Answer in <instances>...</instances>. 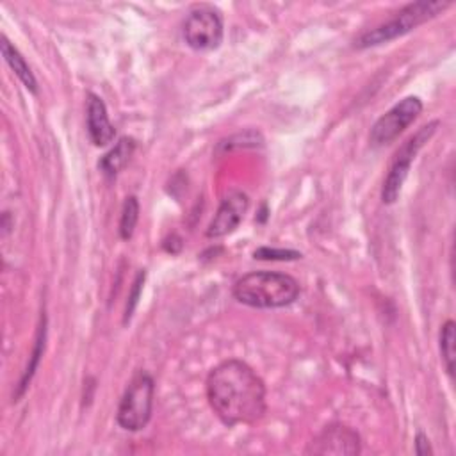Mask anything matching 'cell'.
Instances as JSON below:
<instances>
[{
    "mask_svg": "<svg viewBox=\"0 0 456 456\" xmlns=\"http://www.w3.org/2000/svg\"><path fill=\"white\" fill-rule=\"evenodd\" d=\"M86 123H87V135L94 146H107L109 142H112L116 130L109 119L103 100L94 93L87 94Z\"/></svg>",
    "mask_w": 456,
    "mask_h": 456,
    "instance_id": "obj_10",
    "label": "cell"
},
{
    "mask_svg": "<svg viewBox=\"0 0 456 456\" xmlns=\"http://www.w3.org/2000/svg\"><path fill=\"white\" fill-rule=\"evenodd\" d=\"M45 342H46V319H45V315H43V317H41L39 330H37L34 351H32V354H30V362H28V365H27L23 376H21V381H20V385H18V390H16V394H14V401H18V399L23 395V392L27 390V387H28V383H30V379H32V376H34V372H36V369H37V365H39V360H41V356H43Z\"/></svg>",
    "mask_w": 456,
    "mask_h": 456,
    "instance_id": "obj_13",
    "label": "cell"
},
{
    "mask_svg": "<svg viewBox=\"0 0 456 456\" xmlns=\"http://www.w3.org/2000/svg\"><path fill=\"white\" fill-rule=\"evenodd\" d=\"M233 297L251 308H281L299 296V283L290 274L255 271L239 278L233 285Z\"/></svg>",
    "mask_w": 456,
    "mask_h": 456,
    "instance_id": "obj_2",
    "label": "cell"
},
{
    "mask_svg": "<svg viewBox=\"0 0 456 456\" xmlns=\"http://www.w3.org/2000/svg\"><path fill=\"white\" fill-rule=\"evenodd\" d=\"M0 48H2V55L5 59V62L9 64V68L16 73V77L23 82V86L30 91V93H37V80L30 69V66L27 64L25 57L20 53V50L11 45V41L2 36V43H0Z\"/></svg>",
    "mask_w": 456,
    "mask_h": 456,
    "instance_id": "obj_12",
    "label": "cell"
},
{
    "mask_svg": "<svg viewBox=\"0 0 456 456\" xmlns=\"http://www.w3.org/2000/svg\"><path fill=\"white\" fill-rule=\"evenodd\" d=\"M182 34L192 50H216L223 41V18L210 5H196L189 11Z\"/></svg>",
    "mask_w": 456,
    "mask_h": 456,
    "instance_id": "obj_6",
    "label": "cell"
},
{
    "mask_svg": "<svg viewBox=\"0 0 456 456\" xmlns=\"http://www.w3.org/2000/svg\"><path fill=\"white\" fill-rule=\"evenodd\" d=\"M415 452L419 456H428V454H433L431 451V445H429V440L424 433H417L415 436Z\"/></svg>",
    "mask_w": 456,
    "mask_h": 456,
    "instance_id": "obj_19",
    "label": "cell"
},
{
    "mask_svg": "<svg viewBox=\"0 0 456 456\" xmlns=\"http://www.w3.org/2000/svg\"><path fill=\"white\" fill-rule=\"evenodd\" d=\"M422 112V102L417 96H406L395 103L390 110L376 119L370 128V142L374 146H383L392 142L399 134H403Z\"/></svg>",
    "mask_w": 456,
    "mask_h": 456,
    "instance_id": "obj_7",
    "label": "cell"
},
{
    "mask_svg": "<svg viewBox=\"0 0 456 456\" xmlns=\"http://www.w3.org/2000/svg\"><path fill=\"white\" fill-rule=\"evenodd\" d=\"M153 395H155L153 378L146 370H139L128 383L119 401V406L116 411L118 424L126 431L142 429L151 417Z\"/></svg>",
    "mask_w": 456,
    "mask_h": 456,
    "instance_id": "obj_4",
    "label": "cell"
},
{
    "mask_svg": "<svg viewBox=\"0 0 456 456\" xmlns=\"http://www.w3.org/2000/svg\"><path fill=\"white\" fill-rule=\"evenodd\" d=\"M258 260H297L301 258L299 251L294 249H276V248H258L253 253Z\"/></svg>",
    "mask_w": 456,
    "mask_h": 456,
    "instance_id": "obj_17",
    "label": "cell"
},
{
    "mask_svg": "<svg viewBox=\"0 0 456 456\" xmlns=\"http://www.w3.org/2000/svg\"><path fill=\"white\" fill-rule=\"evenodd\" d=\"M449 5H451V2H442V0L411 2V4L404 5L399 12H395V16L390 18L388 21L363 32L354 41V46L356 48H369V46H376V45H383V43H388L392 39H397V37L408 34L410 30L417 28L419 25L426 23L428 20L438 16Z\"/></svg>",
    "mask_w": 456,
    "mask_h": 456,
    "instance_id": "obj_3",
    "label": "cell"
},
{
    "mask_svg": "<svg viewBox=\"0 0 456 456\" xmlns=\"http://www.w3.org/2000/svg\"><path fill=\"white\" fill-rule=\"evenodd\" d=\"M135 150V141L132 137H121L114 148H110L98 162L100 171L105 176H116L130 160Z\"/></svg>",
    "mask_w": 456,
    "mask_h": 456,
    "instance_id": "obj_11",
    "label": "cell"
},
{
    "mask_svg": "<svg viewBox=\"0 0 456 456\" xmlns=\"http://www.w3.org/2000/svg\"><path fill=\"white\" fill-rule=\"evenodd\" d=\"M207 399L226 426L255 424L265 413V385L242 360H224L207 378Z\"/></svg>",
    "mask_w": 456,
    "mask_h": 456,
    "instance_id": "obj_1",
    "label": "cell"
},
{
    "mask_svg": "<svg viewBox=\"0 0 456 456\" xmlns=\"http://www.w3.org/2000/svg\"><path fill=\"white\" fill-rule=\"evenodd\" d=\"M142 283H144V273H139L134 280V287L130 290V296H128V301H126V308H125V322L132 317V312L135 310L137 306V301H139V296H141V290H142Z\"/></svg>",
    "mask_w": 456,
    "mask_h": 456,
    "instance_id": "obj_18",
    "label": "cell"
},
{
    "mask_svg": "<svg viewBox=\"0 0 456 456\" xmlns=\"http://www.w3.org/2000/svg\"><path fill=\"white\" fill-rule=\"evenodd\" d=\"M362 451L360 435L347 424H330L326 426L305 449V454H335V456H354Z\"/></svg>",
    "mask_w": 456,
    "mask_h": 456,
    "instance_id": "obj_8",
    "label": "cell"
},
{
    "mask_svg": "<svg viewBox=\"0 0 456 456\" xmlns=\"http://www.w3.org/2000/svg\"><path fill=\"white\" fill-rule=\"evenodd\" d=\"M137 219H139V201L135 196H128L123 203L121 217H119V235L123 240H128L134 235Z\"/></svg>",
    "mask_w": 456,
    "mask_h": 456,
    "instance_id": "obj_15",
    "label": "cell"
},
{
    "mask_svg": "<svg viewBox=\"0 0 456 456\" xmlns=\"http://www.w3.org/2000/svg\"><path fill=\"white\" fill-rule=\"evenodd\" d=\"M440 125V121H431L428 125H424L422 128H419L394 155V160L390 164L388 175L383 182L381 187V201L390 205L394 203L403 189V183L410 173L411 162L415 159V155L419 153V150L433 137V134L436 132V126Z\"/></svg>",
    "mask_w": 456,
    "mask_h": 456,
    "instance_id": "obj_5",
    "label": "cell"
},
{
    "mask_svg": "<svg viewBox=\"0 0 456 456\" xmlns=\"http://www.w3.org/2000/svg\"><path fill=\"white\" fill-rule=\"evenodd\" d=\"M264 139L258 132L255 130H246L242 134H235L232 137H228L226 141H221L219 146L232 150V148H255V146H262Z\"/></svg>",
    "mask_w": 456,
    "mask_h": 456,
    "instance_id": "obj_16",
    "label": "cell"
},
{
    "mask_svg": "<svg viewBox=\"0 0 456 456\" xmlns=\"http://www.w3.org/2000/svg\"><path fill=\"white\" fill-rule=\"evenodd\" d=\"M454 321H445L442 330H440V354H442V362L445 365V370L449 372V376L454 374Z\"/></svg>",
    "mask_w": 456,
    "mask_h": 456,
    "instance_id": "obj_14",
    "label": "cell"
},
{
    "mask_svg": "<svg viewBox=\"0 0 456 456\" xmlns=\"http://www.w3.org/2000/svg\"><path fill=\"white\" fill-rule=\"evenodd\" d=\"M248 207H249V198L242 191L226 192L224 198L221 200V205L216 216L208 223L205 235L210 239H217L232 233L244 219Z\"/></svg>",
    "mask_w": 456,
    "mask_h": 456,
    "instance_id": "obj_9",
    "label": "cell"
}]
</instances>
